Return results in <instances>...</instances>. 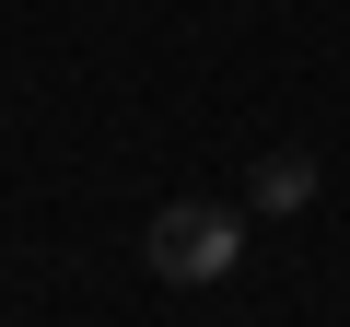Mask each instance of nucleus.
Masks as SVG:
<instances>
[{
  "label": "nucleus",
  "instance_id": "obj_1",
  "mask_svg": "<svg viewBox=\"0 0 350 327\" xmlns=\"http://www.w3.org/2000/svg\"><path fill=\"white\" fill-rule=\"evenodd\" d=\"M140 257H152L163 292H211V280H234V257H245V211H234V199H163L152 234H140Z\"/></svg>",
  "mask_w": 350,
  "mask_h": 327
},
{
  "label": "nucleus",
  "instance_id": "obj_2",
  "mask_svg": "<svg viewBox=\"0 0 350 327\" xmlns=\"http://www.w3.org/2000/svg\"><path fill=\"white\" fill-rule=\"evenodd\" d=\"M304 199H315V152H292V140L257 152V211H304Z\"/></svg>",
  "mask_w": 350,
  "mask_h": 327
}]
</instances>
